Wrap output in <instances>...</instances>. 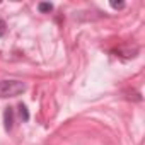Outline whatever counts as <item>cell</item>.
<instances>
[{
  "label": "cell",
  "mask_w": 145,
  "mask_h": 145,
  "mask_svg": "<svg viewBox=\"0 0 145 145\" xmlns=\"http://www.w3.org/2000/svg\"><path fill=\"white\" fill-rule=\"evenodd\" d=\"M17 109H19V116H21V120L22 121H29V111H27V108H26V104H19L17 106Z\"/></svg>",
  "instance_id": "3957f363"
},
{
  "label": "cell",
  "mask_w": 145,
  "mask_h": 145,
  "mask_svg": "<svg viewBox=\"0 0 145 145\" xmlns=\"http://www.w3.org/2000/svg\"><path fill=\"white\" fill-rule=\"evenodd\" d=\"M111 7L113 9H123L125 7V2H111Z\"/></svg>",
  "instance_id": "8992f818"
},
{
  "label": "cell",
  "mask_w": 145,
  "mask_h": 145,
  "mask_svg": "<svg viewBox=\"0 0 145 145\" xmlns=\"http://www.w3.org/2000/svg\"><path fill=\"white\" fill-rule=\"evenodd\" d=\"M26 91L24 82L21 80H2L0 82V97H16Z\"/></svg>",
  "instance_id": "6da1fadb"
},
{
  "label": "cell",
  "mask_w": 145,
  "mask_h": 145,
  "mask_svg": "<svg viewBox=\"0 0 145 145\" xmlns=\"http://www.w3.org/2000/svg\"><path fill=\"white\" fill-rule=\"evenodd\" d=\"M5 33H7V24H5V21L0 19V38H2Z\"/></svg>",
  "instance_id": "5b68a950"
},
{
  "label": "cell",
  "mask_w": 145,
  "mask_h": 145,
  "mask_svg": "<svg viewBox=\"0 0 145 145\" xmlns=\"http://www.w3.org/2000/svg\"><path fill=\"white\" fill-rule=\"evenodd\" d=\"M4 126L7 131H10L14 126V109L12 108H5L4 111Z\"/></svg>",
  "instance_id": "7a4b0ae2"
},
{
  "label": "cell",
  "mask_w": 145,
  "mask_h": 145,
  "mask_svg": "<svg viewBox=\"0 0 145 145\" xmlns=\"http://www.w3.org/2000/svg\"><path fill=\"white\" fill-rule=\"evenodd\" d=\"M38 9H39L41 14H50V12L53 10V4H50V2H41V4L38 5Z\"/></svg>",
  "instance_id": "277c9868"
}]
</instances>
